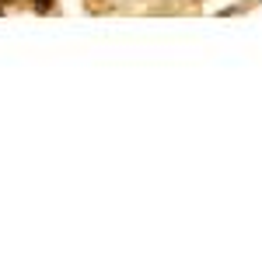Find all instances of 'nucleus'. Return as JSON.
<instances>
[{
    "mask_svg": "<svg viewBox=\"0 0 262 262\" xmlns=\"http://www.w3.org/2000/svg\"><path fill=\"white\" fill-rule=\"evenodd\" d=\"M53 7V0H35V11H49Z\"/></svg>",
    "mask_w": 262,
    "mask_h": 262,
    "instance_id": "nucleus-1",
    "label": "nucleus"
}]
</instances>
